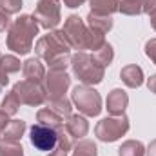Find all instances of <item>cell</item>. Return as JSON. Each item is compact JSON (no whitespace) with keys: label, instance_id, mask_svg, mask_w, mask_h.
<instances>
[{"label":"cell","instance_id":"7a4b0ae2","mask_svg":"<svg viewBox=\"0 0 156 156\" xmlns=\"http://www.w3.org/2000/svg\"><path fill=\"white\" fill-rule=\"evenodd\" d=\"M71 69L73 75L83 83V85H96L104 80L105 69L94 60V56L87 51H78L71 56Z\"/></svg>","mask_w":156,"mask_h":156},{"label":"cell","instance_id":"8fae6325","mask_svg":"<svg viewBox=\"0 0 156 156\" xmlns=\"http://www.w3.org/2000/svg\"><path fill=\"white\" fill-rule=\"evenodd\" d=\"M127 105H129V96H127V93L123 89H113L107 94L105 107H107V113H111V116L123 115Z\"/></svg>","mask_w":156,"mask_h":156},{"label":"cell","instance_id":"4dcf8cb0","mask_svg":"<svg viewBox=\"0 0 156 156\" xmlns=\"http://www.w3.org/2000/svg\"><path fill=\"white\" fill-rule=\"evenodd\" d=\"M145 55H147V58H151V62L156 66V38L147 40V44H145Z\"/></svg>","mask_w":156,"mask_h":156},{"label":"cell","instance_id":"cb8c5ba5","mask_svg":"<svg viewBox=\"0 0 156 156\" xmlns=\"http://www.w3.org/2000/svg\"><path fill=\"white\" fill-rule=\"evenodd\" d=\"M105 44V35L104 33H100V31H96V29H91V27H87V38H85V49H89V51H98L102 45Z\"/></svg>","mask_w":156,"mask_h":156},{"label":"cell","instance_id":"2e32d148","mask_svg":"<svg viewBox=\"0 0 156 156\" xmlns=\"http://www.w3.org/2000/svg\"><path fill=\"white\" fill-rule=\"evenodd\" d=\"M26 122L24 120H11L7 123V127L2 131V140H7V142H20V138L24 136L26 133Z\"/></svg>","mask_w":156,"mask_h":156},{"label":"cell","instance_id":"e575fe53","mask_svg":"<svg viewBox=\"0 0 156 156\" xmlns=\"http://www.w3.org/2000/svg\"><path fill=\"white\" fill-rule=\"evenodd\" d=\"M83 2H87V0H64V5L73 9V7H80Z\"/></svg>","mask_w":156,"mask_h":156},{"label":"cell","instance_id":"ac0fdd59","mask_svg":"<svg viewBox=\"0 0 156 156\" xmlns=\"http://www.w3.org/2000/svg\"><path fill=\"white\" fill-rule=\"evenodd\" d=\"M37 122L42 123V125H47V127L55 129V131L64 127V118L60 115H56V113H53L49 107H44V109H40L37 113Z\"/></svg>","mask_w":156,"mask_h":156},{"label":"cell","instance_id":"d6986e66","mask_svg":"<svg viewBox=\"0 0 156 156\" xmlns=\"http://www.w3.org/2000/svg\"><path fill=\"white\" fill-rule=\"evenodd\" d=\"M91 11L100 15H113L118 11L120 0H89Z\"/></svg>","mask_w":156,"mask_h":156},{"label":"cell","instance_id":"5b68a950","mask_svg":"<svg viewBox=\"0 0 156 156\" xmlns=\"http://www.w3.org/2000/svg\"><path fill=\"white\" fill-rule=\"evenodd\" d=\"M129 118L123 115H118V116H107L104 120H100L94 127V134L98 140L105 142V144H111V142H116L118 138H122L127 131H129Z\"/></svg>","mask_w":156,"mask_h":156},{"label":"cell","instance_id":"1f68e13d","mask_svg":"<svg viewBox=\"0 0 156 156\" xmlns=\"http://www.w3.org/2000/svg\"><path fill=\"white\" fill-rule=\"evenodd\" d=\"M9 16H11V15L4 13V11L0 9V33H4V31L9 29V26H11V18H9Z\"/></svg>","mask_w":156,"mask_h":156},{"label":"cell","instance_id":"4316f807","mask_svg":"<svg viewBox=\"0 0 156 156\" xmlns=\"http://www.w3.org/2000/svg\"><path fill=\"white\" fill-rule=\"evenodd\" d=\"M0 156H24V149L18 142H0Z\"/></svg>","mask_w":156,"mask_h":156},{"label":"cell","instance_id":"d4e9b609","mask_svg":"<svg viewBox=\"0 0 156 156\" xmlns=\"http://www.w3.org/2000/svg\"><path fill=\"white\" fill-rule=\"evenodd\" d=\"M142 2L144 0H120L118 11L127 16H136L142 15Z\"/></svg>","mask_w":156,"mask_h":156},{"label":"cell","instance_id":"30bf717a","mask_svg":"<svg viewBox=\"0 0 156 156\" xmlns=\"http://www.w3.org/2000/svg\"><path fill=\"white\" fill-rule=\"evenodd\" d=\"M71 85V76L66 71H49L44 78V89L47 98H62L66 96Z\"/></svg>","mask_w":156,"mask_h":156},{"label":"cell","instance_id":"836d02e7","mask_svg":"<svg viewBox=\"0 0 156 156\" xmlns=\"http://www.w3.org/2000/svg\"><path fill=\"white\" fill-rule=\"evenodd\" d=\"M9 122H11V120H9V116H7V115L0 109V133L7 127V123H9Z\"/></svg>","mask_w":156,"mask_h":156},{"label":"cell","instance_id":"b9f144b4","mask_svg":"<svg viewBox=\"0 0 156 156\" xmlns=\"http://www.w3.org/2000/svg\"><path fill=\"white\" fill-rule=\"evenodd\" d=\"M0 58H2V55H0Z\"/></svg>","mask_w":156,"mask_h":156},{"label":"cell","instance_id":"7c38bea8","mask_svg":"<svg viewBox=\"0 0 156 156\" xmlns=\"http://www.w3.org/2000/svg\"><path fill=\"white\" fill-rule=\"evenodd\" d=\"M22 73L26 80H31V82H37V83H44V78H45V67L44 64L40 62V58H27L22 66Z\"/></svg>","mask_w":156,"mask_h":156},{"label":"cell","instance_id":"8992f818","mask_svg":"<svg viewBox=\"0 0 156 156\" xmlns=\"http://www.w3.org/2000/svg\"><path fill=\"white\" fill-rule=\"evenodd\" d=\"M33 16L35 20L38 22L40 27L44 29H55L60 20H62V15H60V4L58 0H38L37 5H35V11H33Z\"/></svg>","mask_w":156,"mask_h":156},{"label":"cell","instance_id":"83f0119b","mask_svg":"<svg viewBox=\"0 0 156 156\" xmlns=\"http://www.w3.org/2000/svg\"><path fill=\"white\" fill-rule=\"evenodd\" d=\"M56 136H58V147L60 149H64L66 153L67 151H71L73 147H75V138L67 133V129L66 127H60V129H56Z\"/></svg>","mask_w":156,"mask_h":156},{"label":"cell","instance_id":"44dd1931","mask_svg":"<svg viewBox=\"0 0 156 156\" xmlns=\"http://www.w3.org/2000/svg\"><path fill=\"white\" fill-rule=\"evenodd\" d=\"M20 105H22V102L18 100V96H16V93L15 91H9L5 96H4V100H2V105H0V109L7 115V116H15L16 113H18V109H20Z\"/></svg>","mask_w":156,"mask_h":156},{"label":"cell","instance_id":"6da1fadb","mask_svg":"<svg viewBox=\"0 0 156 156\" xmlns=\"http://www.w3.org/2000/svg\"><path fill=\"white\" fill-rule=\"evenodd\" d=\"M38 29L40 26L33 15H20L7 29V49L16 55H27L33 49V40L38 35Z\"/></svg>","mask_w":156,"mask_h":156},{"label":"cell","instance_id":"ba28073f","mask_svg":"<svg viewBox=\"0 0 156 156\" xmlns=\"http://www.w3.org/2000/svg\"><path fill=\"white\" fill-rule=\"evenodd\" d=\"M64 35L69 42L71 49L76 51H85V38H87V24L78 16L71 15L67 16V20L64 22Z\"/></svg>","mask_w":156,"mask_h":156},{"label":"cell","instance_id":"f546056e","mask_svg":"<svg viewBox=\"0 0 156 156\" xmlns=\"http://www.w3.org/2000/svg\"><path fill=\"white\" fill-rule=\"evenodd\" d=\"M0 9L7 15H16L22 9V0H0Z\"/></svg>","mask_w":156,"mask_h":156},{"label":"cell","instance_id":"5bb4252c","mask_svg":"<svg viewBox=\"0 0 156 156\" xmlns=\"http://www.w3.org/2000/svg\"><path fill=\"white\" fill-rule=\"evenodd\" d=\"M120 78H122V82L127 85V87H131V89H136V87H140L142 83H144V71H142V67L140 66H136V64H129V66H125V67H122V71H120Z\"/></svg>","mask_w":156,"mask_h":156},{"label":"cell","instance_id":"9a60e30c","mask_svg":"<svg viewBox=\"0 0 156 156\" xmlns=\"http://www.w3.org/2000/svg\"><path fill=\"white\" fill-rule=\"evenodd\" d=\"M87 27H91V29H96V31H100V33H104V35H107L111 29H113V18H111V15H100V13H89L87 15Z\"/></svg>","mask_w":156,"mask_h":156},{"label":"cell","instance_id":"7402d4cb","mask_svg":"<svg viewBox=\"0 0 156 156\" xmlns=\"http://www.w3.org/2000/svg\"><path fill=\"white\" fill-rule=\"evenodd\" d=\"M93 56H94V60L105 69V67H109L111 66V62H113V58H115V49H113V45L111 44H104L98 51H94L93 53Z\"/></svg>","mask_w":156,"mask_h":156},{"label":"cell","instance_id":"60d3db41","mask_svg":"<svg viewBox=\"0 0 156 156\" xmlns=\"http://www.w3.org/2000/svg\"><path fill=\"white\" fill-rule=\"evenodd\" d=\"M0 142H2V133H0Z\"/></svg>","mask_w":156,"mask_h":156},{"label":"cell","instance_id":"74e56055","mask_svg":"<svg viewBox=\"0 0 156 156\" xmlns=\"http://www.w3.org/2000/svg\"><path fill=\"white\" fill-rule=\"evenodd\" d=\"M9 83V76H7V73L4 71V69H0V87H5Z\"/></svg>","mask_w":156,"mask_h":156},{"label":"cell","instance_id":"52a82bcc","mask_svg":"<svg viewBox=\"0 0 156 156\" xmlns=\"http://www.w3.org/2000/svg\"><path fill=\"white\" fill-rule=\"evenodd\" d=\"M13 91L16 93L18 100L26 105H31V107H38L42 104H45V89L42 83H37V82H31V80H20L15 83Z\"/></svg>","mask_w":156,"mask_h":156},{"label":"cell","instance_id":"484cf974","mask_svg":"<svg viewBox=\"0 0 156 156\" xmlns=\"http://www.w3.org/2000/svg\"><path fill=\"white\" fill-rule=\"evenodd\" d=\"M22 67L20 60L15 56V55H5L0 58V69H4L7 75H13V73H18Z\"/></svg>","mask_w":156,"mask_h":156},{"label":"cell","instance_id":"4fadbf2b","mask_svg":"<svg viewBox=\"0 0 156 156\" xmlns=\"http://www.w3.org/2000/svg\"><path fill=\"white\" fill-rule=\"evenodd\" d=\"M64 127L67 129V133L73 138H78V140H82L89 131V123H87L85 116H82V115H69L64 120Z\"/></svg>","mask_w":156,"mask_h":156},{"label":"cell","instance_id":"d6a6232c","mask_svg":"<svg viewBox=\"0 0 156 156\" xmlns=\"http://www.w3.org/2000/svg\"><path fill=\"white\" fill-rule=\"evenodd\" d=\"M153 11H156V0H144L142 2V13L151 15Z\"/></svg>","mask_w":156,"mask_h":156},{"label":"cell","instance_id":"f35d334b","mask_svg":"<svg viewBox=\"0 0 156 156\" xmlns=\"http://www.w3.org/2000/svg\"><path fill=\"white\" fill-rule=\"evenodd\" d=\"M49 156H67V153H66L64 149H60V147H55V149L49 153Z\"/></svg>","mask_w":156,"mask_h":156},{"label":"cell","instance_id":"e0dca14e","mask_svg":"<svg viewBox=\"0 0 156 156\" xmlns=\"http://www.w3.org/2000/svg\"><path fill=\"white\" fill-rule=\"evenodd\" d=\"M45 107H49L53 113L60 115L64 120L69 116V115H73L71 113L73 111V104L66 96H62V98H45Z\"/></svg>","mask_w":156,"mask_h":156},{"label":"cell","instance_id":"ab89813d","mask_svg":"<svg viewBox=\"0 0 156 156\" xmlns=\"http://www.w3.org/2000/svg\"><path fill=\"white\" fill-rule=\"evenodd\" d=\"M149 20H151V27L156 31V11H153V13L149 15Z\"/></svg>","mask_w":156,"mask_h":156},{"label":"cell","instance_id":"277c9868","mask_svg":"<svg viewBox=\"0 0 156 156\" xmlns=\"http://www.w3.org/2000/svg\"><path fill=\"white\" fill-rule=\"evenodd\" d=\"M71 102L78 113L85 116H98L102 113V96L96 89H93V85H76L71 93Z\"/></svg>","mask_w":156,"mask_h":156},{"label":"cell","instance_id":"8d00e7d4","mask_svg":"<svg viewBox=\"0 0 156 156\" xmlns=\"http://www.w3.org/2000/svg\"><path fill=\"white\" fill-rule=\"evenodd\" d=\"M145 154H147V156H156V140H153V142L147 145V149H145Z\"/></svg>","mask_w":156,"mask_h":156},{"label":"cell","instance_id":"ffe728a7","mask_svg":"<svg viewBox=\"0 0 156 156\" xmlns=\"http://www.w3.org/2000/svg\"><path fill=\"white\" fill-rule=\"evenodd\" d=\"M120 156H145V147L138 140H127L118 149Z\"/></svg>","mask_w":156,"mask_h":156},{"label":"cell","instance_id":"3957f363","mask_svg":"<svg viewBox=\"0 0 156 156\" xmlns=\"http://www.w3.org/2000/svg\"><path fill=\"white\" fill-rule=\"evenodd\" d=\"M35 53L40 60H45L49 64L58 56L71 55V45L62 29H53L38 38V42L35 44Z\"/></svg>","mask_w":156,"mask_h":156},{"label":"cell","instance_id":"9c48e42d","mask_svg":"<svg viewBox=\"0 0 156 156\" xmlns=\"http://www.w3.org/2000/svg\"><path fill=\"white\" fill-rule=\"evenodd\" d=\"M29 140H31V145L38 151H53L58 144L56 131L42 123H35L29 129Z\"/></svg>","mask_w":156,"mask_h":156},{"label":"cell","instance_id":"d590c367","mask_svg":"<svg viewBox=\"0 0 156 156\" xmlns=\"http://www.w3.org/2000/svg\"><path fill=\"white\" fill-rule=\"evenodd\" d=\"M147 87H149L151 93L156 94V75H151V76L147 78Z\"/></svg>","mask_w":156,"mask_h":156},{"label":"cell","instance_id":"f1b7e54d","mask_svg":"<svg viewBox=\"0 0 156 156\" xmlns=\"http://www.w3.org/2000/svg\"><path fill=\"white\" fill-rule=\"evenodd\" d=\"M71 66V55H64L49 62V71H66Z\"/></svg>","mask_w":156,"mask_h":156},{"label":"cell","instance_id":"603a6c76","mask_svg":"<svg viewBox=\"0 0 156 156\" xmlns=\"http://www.w3.org/2000/svg\"><path fill=\"white\" fill-rule=\"evenodd\" d=\"M73 156H98L96 144L91 140H78L73 147Z\"/></svg>","mask_w":156,"mask_h":156}]
</instances>
